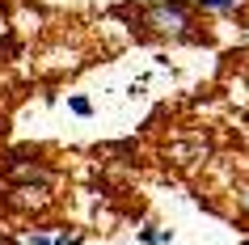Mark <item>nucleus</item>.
<instances>
[{
	"mask_svg": "<svg viewBox=\"0 0 249 245\" xmlns=\"http://www.w3.org/2000/svg\"><path fill=\"white\" fill-rule=\"evenodd\" d=\"M140 26L152 34H165V38H198L190 4H148L140 9Z\"/></svg>",
	"mask_w": 249,
	"mask_h": 245,
	"instance_id": "nucleus-1",
	"label": "nucleus"
},
{
	"mask_svg": "<svg viewBox=\"0 0 249 245\" xmlns=\"http://www.w3.org/2000/svg\"><path fill=\"white\" fill-rule=\"evenodd\" d=\"M169 237H173L169 228H148V232H140V241H144V245H165Z\"/></svg>",
	"mask_w": 249,
	"mask_h": 245,
	"instance_id": "nucleus-2",
	"label": "nucleus"
},
{
	"mask_svg": "<svg viewBox=\"0 0 249 245\" xmlns=\"http://www.w3.org/2000/svg\"><path fill=\"white\" fill-rule=\"evenodd\" d=\"M68 106H72V114H93V102H89V97H72Z\"/></svg>",
	"mask_w": 249,
	"mask_h": 245,
	"instance_id": "nucleus-3",
	"label": "nucleus"
},
{
	"mask_svg": "<svg viewBox=\"0 0 249 245\" xmlns=\"http://www.w3.org/2000/svg\"><path fill=\"white\" fill-rule=\"evenodd\" d=\"M80 241H85L80 232H64V237H55V245H80Z\"/></svg>",
	"mask_w": 249,
	"mask_h": 245,
	"instance_id": "nucleus-4",
	"label": "nucleus"
},
{
	"mask_svg": "<svg viewBox=\"0 0 249 245\" xmlns=\"http://www.w3.org/2000/svg\"><path fill=\"white\" fill-rule=\"evenodd\" d=\"M203 9H236V0H203Z\"/></svg>",
	"mask_w": 249,
	"mask_h": 245,
	"instance_id": "nucleus-5",
	"label": "nucleus"
},
{
	"mask_svg": "<svg viewBox=\"0 0 249 245\" xmlns=\"http://www.w3.org/2000/svg\"><path fill=\"white\" fill-rule=\"evenodd\" d=\"M30 245H55V237H47V232H30Z\"/></svg>",
	"mask_w": 249,
	"mask_h": 245,
	"instance_id": "nucleus-6",
	"label": "nucleus"
},
{
	"mask_svg": "<svg viewBox=\"0 0 249 245\" xmlns=\"http://www.w3.org/2000/svg\"><path fill=\"white\" fill-rule=\"evenodd\" d=\"M241 207H245V211H249V190H245V194H241Z\"/></svg>",
	"mask_w": 249,
	"mask_h": 245,
	"instance_id": "nucleus-7",
	"label": "nucleus"
}]
</instances>
